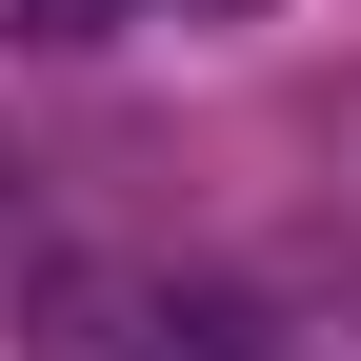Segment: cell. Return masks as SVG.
Segmentation results:
<instances>
[{"instance_id":"1","label":"cell","mask_w":361,"mask_h":361,"mask_svg":"<svg viewBox=\"0 0 361 361\" xmlns=\"http://www.w3.org/2000/svg\"><path fill=\"white\" fill-rule=\"evenodd\" d=\"M20 361H261V341L201 281H161V261H40L20 281Z\"/></svg>"},{"instance_id":"2","label":"cell","mask_w":361,"mask_h":361,"mask_svg":"<svg viewBox=\"0 0 361 361\" xmlns=\"http://www.w3.org/2000/svg\"><path fill=\"white\" fill-rule=\"evenodd\" d=\"M141 0H0V40H121Z\"/></svg>"},{"instance_id":"3","label":"cell","mask_w":361,"mask_h":361,"mask_svg":"<svg viewBox=\"0 0 361 361\" xmlns=\"http://www.w3.org/2000/svg\"><path fill=\"white\" fill-rule=\"evenodd\" d=\"M180 20H241V0H180Z\"/></svg>"}]
</instances>
